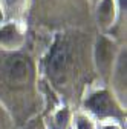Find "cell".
<instances>
[{"instance_id":"6da1fadb","label":"cell","mask_w":127,"mask_h":129,"mask_svg":"<svg viewBox=\"0 0 127 129\" xmlns=\"http://www.w3.org/2000/svg\"><path fill=\"white\" fill-rule=\"evenodd\" d=\"M83 36L75 31H60L52 36L41 60H38V75L52 88L63 103L78 109L84 94L97 88L90 78Z\"/></svg>"},{"instance_id":"7a4b0ae2","label":"cell","mask_w":127,"mask_h":129,"mask_svg":"<svg viewBox=\"0 0 127 129\" xmlns=\"http://www.w3.org/2000/svg\"><path fill=\"white\" fill-rule=\"evenodd\" d=\"M37 61L23 51H0V103L17 127L43 114Z\"/></svg>"},{"instance_id":"3957f363","label":"cell","mask_w":127,"mask_h":129,"mask_svg":"<svg viewBox=\"0 0 127 129\" xmlns=\"http://www.w3.org/2000/svg\"><path fill=\"white\" fill-rule=\"evenodd\" d=\"M78 109L90 115L95 121L116 120L125 124V108H122L106 86H97L84 94Z\"/></svg>"},{"instance_id":"277c9868","label":"cell","mask_w":127,"mask_h":129,"mask_svg":"<svg viewBox=\"0 0 127 129\" xmlns=\"http://www.w3.org/2000/svg\"><path fill=\"white\" fill-rule=\"evenodd\" d=\"M119 49L121 46L112 36L101 34V32L95 36L92 42V48H90V58H92L93 72L101 86L107 88L109 77L116 61Z\"/></svg>"},{"instance_id":"5b68a950","label":"cell","mask_w":127,"mask_h":129,"mask_svg":"<svg viewBox=\"0 0 127 129\" xmlns=\"http://www.w3.org/2000/svg\"><path fill=\"white\" fill-rule=\"evenodd\" d=\"M125 71H127V49L125 46H121L118 52L116 61L110 72L107 89L113 94L116 102L127 109V91H125Z\"/></svg>"},{"instance_id":"8992f818","label":"cell","mask_w":127,"mask_h":129,"mask_svg":"<svg viewBox=\"0 0 127 129\" xmlns=\"http://www.w3.org/2000/svg\"><path fill=\"white\" fill-rule=\"evenodd\" d=\"M25 22H5L0 25V51L17 52L26 45Z\"/></svg>"},{"instance_id":"52a82bcc","label":"cell","mask_w":127,"mask_h":129,"mask_svg":"<svg viewBox=\"0 0 127 129\" xmlns=\"http://www.w3.org/2000/svg\"><path fill=\"white\" fill-rule=\"evenodd\" d=\"M119 17V11L115 0H100L93 5V19L101 34H109Z\"/></svg>"},{"instance_id":"ba28073f","label":"cell","mask_w":127,"mask_h":129,"mask_svg":"<svg viewBox=\"0 0 127 129\" xmlns=\"http://www.w3.org/2000/svg\"><path fill=\"white\" fill-rule=\"evenodd\" d=\"M72 114L74 109L66 103H61L58 108H55L49 114L41 117L44 123V129H71Z\"/></svg>"},{"instance_id":"9c48e42d","label":"cell","mask_w":127,"mask_h":129,"mask_svg":"<svg viewBox=\"0 0 127 129\" xmlns=\"http://www.w3.org/2000/svg\"><path fill=\"white\" fill-rule=\"evenodd\" d=\"M31 0H0L5 22H25Z\"/></svg>"},{"instance_id":"30bf717a","label":"cell","mask_w":127,"mask_h":129,"mask_svg":"<svg viewBox=\"0 0 127 129\" xmlns=\"http://www.w3.org/2000/svg\"><path fill=\"white\" fill-rule=\"evenodd\" d=\"M71 129H98V123L81 109H74Z\"/></svg>"},{"instance_id":"8fae6325","label":"cell","mask_w":127,"mask_h":129,"mask_svg":"<svg viewBox=\"0 0 127 129\" xmlns=\"http://www.w3.org/2000/svg\"><path fill=\"white\" fill-rule=\"evenodd\" d=\"M0 129H17V124H15L12 115L2 103H0Z\"/></svg>"},{"instance_id":"7c38bea8","label":"cell","mask_w":127,"mask_h":129,"mask_svg":"<svg viewBox=\"0 0 127 129\" xmlns=\"http://www.w3.org/2000/svg\"><path fill=\"white\" fill-rule=\"evenodd\" d=\"M17 129H44V123H43L41 115H38V117H35V118H32V120L26 121L23 126H20V127H17Z\"/></svg>"},{"instance_id":"4fadbf2b","label":"cell","mask_w":127,"mask_h":129,"mask_svg":"<svg viewBox=\"0 0 127 129\" xmlns=\"http://www.w3.org/2000/svg\"><path fill=\"white\" fill-rule=\"evenodd\" d=\"M98 129H125V124L116 120H104L98 121Z\"/></svg>"},{"instance_id":"5bb4252c","label":"cell","mask_w":127,"mask_h":129,"mask_svg":"<svg viewBox=\"0 0 127 129\" xmlns=\"http://www.w3.org/2000/svg\"><path fill=\"white\" fill-rule=\"evenodd\" d=\"M116 2V6H118V11H119V15L124 12L125 14V9H127V0H115Z\"/></svg>"},{"instance_id":"9a60e30c","label":"cell","mask_w":127,"mask_h":129,"mask_svg":"<svg viewBox=\"0 0 127 129\" xmlns=\"http://www.w3.org/2000/svg\"><path fill=\"white\" fill-rule=\"evenodd\" d=\"M5 23V15H3V11H2V6H0V25Z\"/></svg>"},{"instance_id":"2e32d148","label":"cell","mask_w":127,"mask_h":129,"mask_svg":"<svg viewBox=\"0 0 127 129\" xmlns=\"http://www.w3.org/2000/svg\"><path fill=\"white\" fill-rule=\"evenodd\" d=\"M90 2H92V5H97V3L100 2V0H90Z\"/></svg>"}]
</instances>
